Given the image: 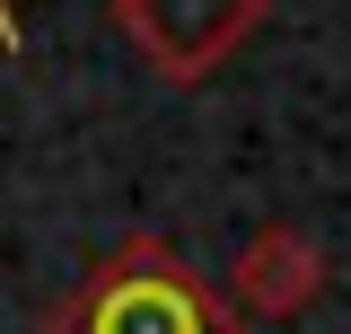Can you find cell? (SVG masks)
Returning <instances> with one entry per match:
<instances>
[{
	"mask_svg": "<svg viewBox=\"0 0 351 334\" xmlns=\"http://www.w3.org/2000/svg\"><path fill=\"white\" fill-rule=\"evenodd\" d=\"M263 9L272 0H114V27L167 88H202L228 53H246Z\"/></svg>",
	"mask_w": 351,
	"mask_h": 334,
	"instance_id": "7a4b0ae2",
	"label": "cell"
},
{
	"mask_svg": "<svg viewBox=\"0 0 351 334\" xmlns=\"http://www.w3.org/2000/svg\"><path fill=\"white\" fill-rule=\"evenodd\" d=\"M325 282H334V264H325V247L307 238L299 220H263L255 238L237 247V264H228V308L263 317V326H290V317L316 308Z\"/></svg>",
	"mask_w": 351,
	"mask_h": 334,
	"instance_id": "3957f363",
	"label": "cell"
},
{
	"mask_svg": "<svg viewBox=\"0 0 351 334\" xmlns=\"http://www.w3.org/2000/svg\"><path fill=\"white\" fill-rule=\"evenodd\" d=\"M0 53H18V0H0Z\"/></svg>",
	"mask_w": 351,
	"mask_h": 334,
	"instance_id": "277c9868",
	"label": "cell"
},
{
	"mask_svg": "<svg viewBox=\"0 0 351 334\" xmlns=\"http://www.w3.org/2000/svg\"><path fill=\"white\" fill-rule=\"evenodd\" d=\"M36 334H246L219 282H202L158 229H132L71 299L44 308Z\"/></svg>",
	"mask_w": 351,
	"mask_h": 334,
	"instance_id": "6da1fadb",
	"label": "cell"
}]
</instances>
